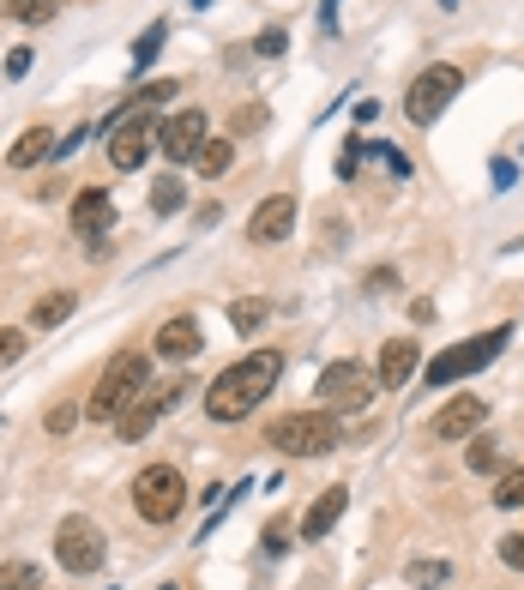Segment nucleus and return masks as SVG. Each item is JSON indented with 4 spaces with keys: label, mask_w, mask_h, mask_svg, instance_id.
Returning <instances> with one entry per match:
<instances>
[{
    "label": "nucleus",
    "mask_w": 524,
    "mask_h": 590,
    "mask_svg": "<svg viewBox=\"0 0 524 590\" xmlns=\"http://www.w3.org/2000/svg\"><path fill=\"white\" fill-rule=\"evenodd\" d=\"M199 145H205V109H175L158 121V151L170 163H194Z\"/></svg>",
    "instance_id": "1a4fd4ad"
},
{
    "label": "nucleus",
    "mask_w": 524,
    "mask_h": 590,
    "mask_svg": "<svg viewBox=\"0 0 524 590\" xmlns=\"http://www.w3.org/2000/svg\"><path fill=\"white\" fill-rule=\"evenodd\" d=\"M42 158H54V133H49V127L18 133V139H13V151H7V163H13V170H37Z\"/></svg>",
    "instance_id": "f3484780"
},
{
    "label": "nucleus",
    "mask_w": 524,
    "mask_h": 590,
    "mask_svg": "<svg viewBox=\"0 0 524 590\" xmlns=\"http://www.w3.org/2000/svg\"><path fill=\"white\" fill-rule=\"evenodd\" d=\"M416 362H422V350L410 338H392V343H380V386L386 392H398V386L416 374Z\"/></svg>",
    "instance_id": "2eb2a0df"
},
{
    "label": "nucleus",
    "mask_w": 524,
    "mask_h": 590,
    "mask_svg": "<svg viewBox=\"0 0 524 590\" xmlns=\"http://www.w3.org/2000/svg\"><path fill=\"white\" fill-rule=\"evenodd\" d=\"M253 127H265V109H241L236 115V133H253Z\"/></svg>",
    "instance_id": "f704fd0d"
},
{
    "label": "nucleus",
    "mask_w": 524,
    "mask_h": 590,
    "mask_svg": "<svg viewBox=\"0 0 524 590\" xmlns=\"http://www.w3.org/2000/svg\"><path fill=\"white\" fill-rule=\"evenodd\" d=\"M289 229H296V199L289 193H272L260 199V211L248 217V241H260V248H272V241H284Z\"/></svg>",
    "instance_id": "f8f14e48"
},
{
    "label": "nucleus",
    "mask_w": 524,
    "mask_h": 590,
    "mask_svg": "<svg viewBox=\"0 0 524 590\" xmlns=\"http://www.w3.org/2000/svg\"><path fill=\"white\" fill-rule=\"evenodd\" d=\"M187 506V482L182 470H170V464H151V470H139V482H133V512H139L145 525H175Z\"/></svg>",
    "instance_id": "20e7f679"
},
{
    "label": "nucleus",
    "mask_w": 524,
    "mask_h": 590,
    "mask_svg": "<svg viewBox=\"0 0 524 590\" xmlns=\"http://www.w3.org/2000/svg\"><path fill=\"white\" fill-rule=\"evenodd\" d=\"M7 73H13V79H25V73H30V49H13V54H7Z\"/></svg>",
    "instance_id": "473e14b6"
},
{
    "label": "nucleus",
    "mask_w": 524,
    "mask_h": 590,
    "mask_svg": "<svg viewBox=\"0 0 524 590\" xmlns=\"http://www.w3.org/2000/svg\"><path fill=\"white\" fill-rule=\"evenodd\" d=\"M18 355H25V331L0 326V367H7V362H18Z\"/></svg>",
    "instance_id": "c85d7f7f"
},
{
    "label": "nucleus",
    "mask_w": 524,
    "mask_h": 590,
    "mask_svg": "<svg viewBox=\"0 0 524 590\" xmlns=\"http://www.w3.org/2000/svg\"><path fill=\"white\" fill-rule=\"evenodd\" d=\"M500 561H507V566H519V573H524V537H500Z\"/></svg>",
    "instance_id": "2f4dec72"
},
{
    "label": "nucleus",
    "mask_w": 524,
    "mask_h": 590,
    "mask_svg": "<svg viewBox=\"0 0 524 590\" xmlns=\"http://www.w3.org/2000/svg\"><path fill=\"white\" fill-rule=\"evenodd\" d=\"M446 573H452L446 561H410V585H422V590H428V585H446Z\"/></svg>",
    "instance_id": "393cba45"
},
{
    "label": "nucleus",
    "mask_w": 524,
    "mask_h": 590,
    "mask_svg": "<svg viewBox=\"0 0 524 590\" xmlns=\"http://www.w3.org/2000/svg\"><path fill=\"white\" fill-rule=\"evenodd\" d=\"M163 37H170V25H151V30H145V37L133 42V66H151V61H158Z\"/></svg>",
    "instance_id": "5701e85b"
},
{
    "label": "nucleus",
    "mask_w": 524,
    "mask_h": 590,
    "mask_svg": "<svg viewBox=\"0 0 524 590\" xmlns=\"http://www.w3.org/2000/svg\"><path fill=\"white\" fill-rule=\"evenodd\" d=\"M30 585H37V566H25V561L0 566V590H30Z\"/></svg>",
    "instance_id": "a878e982"
},
{
    "label": "nucleus",
    "mask_w": 524,
    "mask_h": 590,
    "mask_svg": "<svg viewBox=\"0 0 524 590\" xmlns=\"http://www.w3.org/2000/svg\"><path fill=\"white\" fill-rule=\"evenodd\" d=\"M284 42H289L284 25H265L260 37H253V54H265V61H272V54H284Z\"/></svg>",
    "instance_id": "bb28decb"
},
{
    "label": "nucleus",
    "mask_w": 524,
    "mask_h": 590,
    "mask_svg": "<svg viewBox=\"0 0 524 590\" xmlns=\"http://www.w3.org/2000/svg\"><path fill=\"white\" fill-rule=\"evenodd\" d=\"M73 307H79V296H73V289H54V296H42V302L30 307V326L49 331V326H61V319H73Z\"/></svg>",
    "instance_id": "6ab92c4d"
},
{
    "label": "nucleus",
    "mask_w": 524,
    "mask_h": 590,
    "mask_svg": "<svg viewBox=\"0 0 524 590\" xmlns=\"http://www.w3.org/2000/svg\"><path fill=\"white\" fill-rule=\"evenodd\" d=\"M109 224H115V199H109V187H85V193L73 199V229H79L85 241H103Z\"/></svg>",
    "instance_id": "ddd939ff"
},
{
    "label": "nucleus",
    "mask_w": 524,
    "mask_h": 590,
    "mask_svg": "<svg viewBox=\"0 0 524 590\" xmlns=\"http://www.w3.org/2000/svg\"><path fill=\"white\" fill-rule=\"evenodd\" d=\"M471 470H495V447H488V440L483 447H471Z\"/></svg>",
    "instance_id": "72a5a7b5"
},
{
    "label": "nucleus",
    "mask_w": 524,
    "mask_h": 590,
    "mask_svg": "<svg viewBox=\"0 0 524 590\" xmlns=\"http://www.w3.org/2000/svg\"><path fill=\"white\" fill-rule=\"evenodd\" d=\"M464 91V73L459 66H446V61H434L428 73H416V85H410V97H404V115L416 121V127H434V121L446 115V103Z\"/></svg>",
    "instance_id": "0eeeda50"
},
{
    "label": "nucleus",
    "mask_w": 524,
    "mask_h": 590,
    "mask_svg": "<svg viewBox=\"0 0 524 590\" xmlns=\"http://www.w3.org/2000/svg\"><path fill=\"white\" fill-rule=\"evenodd\" d=\"M265 314H272V302H236V307H229V326H236V331H260Z\"/></svg>",
    "instance_id": "4be33fe9"
},
{
    "label": "nucleus",
    "mask_w": 524,
    "mask_h": 590,
    "mask_svg": "<svg viewBox=\"0 0 524 590\" xmlns=\"http://www.w3.org/2000/svg\"><path fill=\"white\" fill-rule=\"evenodd\" d=\"M483 416H488L483 398H476V392H459V398H446V404L434 410L428 434H434V440H471V434L483 428Z\"/></svg>",
    "instance_id": "9b49d317"
},
{
    "label": "nucleus",
    "mask_w": 524,
    "mask_h": 590,
    "mask_svg": "<svg viewBox=\"0 0 524 590\" xmlns=\"http://www.w3.org/2000/svg\"><path fill=\"white\" fill-rule=\"evenodd\" d=\"M507 338H512V326H495V331H483V338H464V343H452V350H440L428 362V386H459L464 374L495 362V355L507 350Z\"/></svg>",
    "instance_id": "39448f33"
},
{
    "label": "nucleus",
    "mask_w": 524,
    "mask_h": 590,
    "mask_svg": "<svg viewBox=\"0 0 524 590\" xmlns=\"http://www.w3.org/2000/svg\"><path fill=\"white\" fill-rule=\"evenodd\" d=\"M229 163H236V139H205L199 145V158H194V170L217 181V175H229Z\"/></svg>",
    "instance_id": "aec40b11"
},
{
    "label": "nucleus",
    "mask_w": 524,
    "mask_h": 590,
    "mask_svg": "<svg viewBox=\"0 0 524 590\" xmlns=\"http://www.w3.org/2000/svg\"><path fill=\"white\" fill-rule=\"evenodd\" d=\"M495 500H500V506H524V470H507V476H500Z\"/></svg>",
    "instance_id": "cd10ccee"
},
{
    "label": "nucleus",
    "mask_w": 524,
    "mask_h": 590,
    "mask_svg": "<svg viewBox=\"0 0 524 590\" xmlns=\"http://www.w3.org/2000/svg\"><path fill=\"white\" fill-rule=\"evenodd\" d=\"M199 350H205V338H199V319H187V314L163 319V331H158V355H170V362H194Z\"/></svg>",
    "instance_id": "4468645a"
},
{
    "label": "nucleus",
    "mask_w": 524,
    "mask_h": 590,
    "mask_svg": "<svg viewBox=\"0 0 524 590\" xmlns=\"http://www.w3.org/2000/svg\"><path fill=\"white\" fill-rule=\"evenodd\" d=\"M158 416H163L158 392H151V398H133V404H127V410H121V416H115V434H121V440H145V434H151V422H158Z\"/></svg>",
    "instance_id": "a211bd4d"
},
{
    "label": "nucleus",
    "mask_w": 524,
    "mask_h": 590,
    "mask_svg": "<svg viewBox=\"0 0 524 590\" xmlns=\"http://www.w3.org/2000/svg\"><path fill=\"white\" fill-rule=\"evenodd\" d=\"M151 205H158V211H163V217H175V211H182V205H187V193H182V181H158V187H151Z\"/></svg>",
    "instance_id": "b1692460"
},
{
    "label": "nucleus",
    "mask_w": 524,
    "mask_h": 590,
    "mask_svg": "<svg viewBox=\"0 0 524 590\" xmlns=\"http://www.w3.org/2000/svg\"><path fill=\"white\" fill-rule=\"evenodd\" d=\"M54 561L66 566V573H97L103 566V530L91 525V518H61V530H54Z\"/></svg>",
    "instance_id": "6e6552de"
},
{
    "label": "nucleus",
    "mask_w": 524,
    "mask_h": 590,
    "mask_svg": "<svg viewBox=\"0 0 524 590\" xmlns=\"http://www.w3.org/2000/svg\"><path fill=\"white\" fill-rule=\"evenodd\" d=\"M314 392H320V410H332V416H355V410L374 404V392H380V386H374V374H367V367L332 362L326 374H320Z\"/></svg>",
    "instance_id": "423d86ee"
},
{
    "label": "nucleus",
    "mask_w": 524,
    "mask_h": 590,
    "mask_svg": "<svg viewBox=\"0 0 524 590\" xmlns=\"http://www.w3.org/2000/svg\"><path fill=\"white\" fill-rule=\"evenodd\" d=\"M151 139H158L151 109H127V115H121V127L109 133V163H115V170H139V163L151 158V151H145Z\"/></svg>",
    "instance_id": "9d476101"
},
{
    "label": "nucleus",
    "mask_w": 524,
    "mask_h": 590,
    "mask_svg": "<svg viewBox=\"0 0 524 590\" xmlns=\"http://www.w3.org/2000/svg\"><path fill=\"white\" fill-rule=\"evenodd\" d=\"M0 13H13V18H25V25H49L54 13H61V0H7Z\"/></svg>",
    "instance_id": "412c9836"
},
{
    "label": "nucleus",
    "mask_w": 524,
    "mask_h": 590,
    "mask_svg": "<svg viewBox=\"0 0 524 590\" xmlns=\"http://www.w3.org/2000/svg\"><path fill=\"white\" fill-rule=\"evenodd\" d=\"M73 422H79V404H54L49 410V434H66Z\"/></svg>",
    "instance_id": "c756f323"
},
{
    "label": "nucleus",
    "mask_w": 524,
    "mask_h": 590,
    "mask_svg": "<svg viewBox=\"0 0 524 590\" xmlns=\"http://www.w3.org/2000/svg\"><path fill=\"white\" fill-rule=\"evenodd\" d=\"M0 7H7V0H0Z\"/></svg>",
    "instance_id": "c9c22d12"
},
{
    "label": "nucleus",
    "mask_w": 524,
    "mask_h": 590,
    "mask_svg": "<svg viewBox=\"0 0 524 590\" xmlns=\"http://www.w3.org/2000/svg\"><path fill=\"white\" fill-rule=\"evenodd\" d=\"M265 549H289V518H272V525H265Z\"/></svg>",
    "instance_id": "7c9ffc66"
},
{
    "label": "nucleus",
    "mask_w": 524,
    "mask_h": 590,
    "mask_svg": "<svg viewBox=\"0 0 524 590\" xmlns=\"http://www.w3.org/2000/svg\"><path fill=\"white\" fill-rule=\"evenodd\" d=\"M277 374H284V350H253V355H241L236 367H223L217 380L205 386V416H211V422H241V416H248V410L277 386Z\"/></svg>",
    "instance_id": "f257e3e1"
},
{
    "label": "nucleus",
    "mask_w": 524,
    "mask_h": 590,
    "mask_svg": "<svg viewBox=\"0 0 524 590\" xmlns=\"http://www.w3.org/2000/svg\"><path fill=\"white\" fill-rule=\"evenodd\" d=\"M145 380H151V362H145L139 350L109 355V367H103V380H97V392L85 398V416H91V422H115L121 410H127L133 398L145 392Z\"/></svg>",
    "instance_id": "f03ea898"
},
{
    "label": "nucleus",
    "mask_w": 524,
    "mask_h": 590,
    "mask_svg": "<svg viewBox=\"0 0 524 590\" xmlns=\"http://www.w3.org/2000/svg\"><path fill=\"white\" fill-rule=\"evenodd\" d=\"M265 440H272L284 459H320V452L338 447L344 434H338L332 410H296V416H277L272 428H265Z\"/></svg>",
    "instance_id": "7ed1b4c3"
},
{
    "label": "nucleus",
    "mask_w": 524,
    "mask_h": 590,
    "mask_svg": "<svg viewBox=\"0 0 524 590\" xmlns=\"http://www.w3.org/2000/svg\"><path fill=\"white\" fill-rule=\"evenodd\" d=\"M344 506H350V488H326V494L308 506V518H302V537L308 542H320V537H332V525L344 518Z\"/></svg>",
    "instance_id": "dca6fc26"
}]
</instances>
